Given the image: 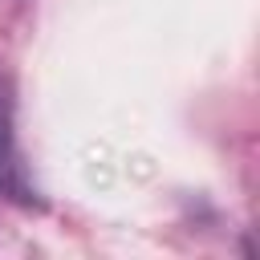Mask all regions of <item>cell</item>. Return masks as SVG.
<instances>
[{"instance_id": "obj_1", "label": "cell", "mask_w": 260, "mask_h": 260, "mask_svg": "<svg viewBox=\"0 0 260 260\" xmlns=\"http://www.w3.org/2000/svg\"><path fill=\"white\" fill-rule=\"evenodd\" d=\"M0 187L4 191H24L16 134H12V89H8V77L4 73H0Z\"/></svg>"}]
</instances>
